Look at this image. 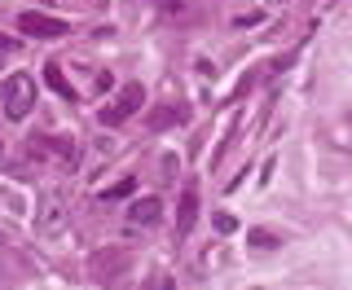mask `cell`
<instances>
[{"instance_id":"obj_1","label":"cell","mask_w":352,"mask_h":290,"mask_svg":"<svg viewBox=\"0 0 352 290\" xmlns=\"http://www.w3.org/2000/svg\"><path fill=\"white\" fill-rule=\"evenodd\" d=\"M0 106H5L9 119H27L31 106H36V80H31L27 71L9 75V80L0 84Z\"/></svg>"},{"instance_id":"obj_2","label":"cell","mask_w":352,"mask_h":290,"mask_svg":"<svg viewBox=\"0 0 352 290\" xmlns=\"http://www.w3.org/2000/svg\"><path fill=\"white\" fill-rule=\"evenodd\" d=\"M66 225H71V203H66L58 189H49V194L36 203V233H44V238H58Z\"/></svg>"},{"instance_id":"obj_3","label":"cell","mask_w":352,"mask_h":290,"mask_svg":"<svg viewBox=\"0 0 352 290\" xmlns=\"http://www.w3.org/2000/svg\"><path fill=\"white\" fill-rule=\"evenodd\" d=\"M141 102H146V88H141V84H124V88H119V93L102 106V128H119L124 119H132V115L141 110Z\"/></svg>"},{"instance_id":"obj_4","label":"cell","mask_w":352,"mask_h":290,"mask_svg":"<svg viewBox=\"0 0 352 290\" xmlns=\"http://www.w3.org/2000/svg\"><path fill=\"white\" fill-rule=\"evenodd\" d=\"M27 159H40V163H53V167H75V145L66 137H31Z\"/></svg>"},{"instance_id":"obj_5","label":"cell","mask_w":352,"mask_h":290,"mask_svg":"<svg viewBox=\"0 0 352 290\" xmlns=\"http://www.w3.org/2000/svg\"><path fill=\"white\" fill-rule=\"evenodd\" d=\"M18 27H22V36H36V40H58L71 31V22H62V18H49V14H36V9H27V14H18Z\"/></svg>"},{"instance_id":"obj_6","label":"cell","mask_w":352,"mask_h":290,"mask_svg":"<svg viewBox=\"0 0 352 290\" xmlns=\"http://www.w3.org/2000/svg\"><path fill=\"white\" fill-rule=\"evenodd\" d=\"M159 220H163L159 198H132V207H128V225L132 229H150V225H159Z\"/></svg>"},{"instance_id":"obj_7","label":"cell","mask_w":352,"mask_h":290,"mask_svg":"<svg viewBox=\"0 0 352 290\" xmlns=\"http://www.w3.org/2000/svg\"><path fill=\"white\" fill-rule=\"evenodd\" d=\"M88 269H93L97 282H115L119 269H128V255L124 251H97L93 260H88Z\"/></svg>"},{"instance_id":"obj_8","label":"cell","mask_w":352,"mask_h":290,"mask_svg":"<svg viewBox=\"0 0 352 290\" xmlns=\"http://www.w3.org/2000/svg\"><path fill=\"white\" fill-rule=\"evenodd\" d=\"M194 220H198V185H185L181 203H176V238H185L194 229Z\"/></svg>"},{"instance_id":"obj_9","label":"cell","mask_w":352,"mask_h":290,"mask_svg":"<svg viewBox=\"0 0 352 290\" xmlns=\"http://www.w3.org/2000/svg\"><path fill=\"white\" fill-rule=\"evenodd\" d=\"M44 84H49V88H53V93H58V97H66V102H71V97H75V88L66 84V75L58 71V66H44Z\"/></svg>"},{"instance_id":"obj_10","label":"cell","mask_w":352,"mask_h":290,"mask_svg":"<svg viewBox=\"0 0 352 290\" xmlns=\"http://www.w3.org/2000/svg\"><path fill=\"white\" fill-rule=\"evenodd\" d=\"M181 119H185V110H181V106H176V110H154V115H150V128H163V124H181Z\"/></svg>"},{"instance_id":"obj_11","label":"cell","mask_w":352,"mask_h":290,"mask_svg":"<svg viewBox=\"0 0 352 290\" xmlns=\"http://www.w3.org/2000/svg\"><path fill=\"white\" fill-rule=\"evenodd\" d=\"M132 189H137V181H132V176H124V181H119V185H110L106 194H102V203H110V198H128Z\"/></svg>"},{"instance_id":"obj_12","label":"cell","mask_w":352,"mask_h":290,"mask_svg":"<svg viewBox=\"0 0 352 290\" xmlns=\"http://www.w3.org/2000/svg\"><path fill=\"white\" fill-rule=\"evenodd\" d=\"M251 247H260V251H273V247H278V238H273V233H264V229H256V233H251Z\"/></svg>"},{"instance_id":"obj_13","label":"cell","mask_w":352,"mask_h":290,"mask_svg":"<svg viewBox=\"0 0 352 290\" xmlns=\"http://www.w3.org/2000/svg\"><path fill=\"white\" fill-rule=\"evenodd\" d=\"M216 229H220V233H234L238 220H234V216H216Z\"/></svg>"},{"instance_id":"obj_14","label":"cell","mask_w":352,"mask_h":290,"mask_svg":"<svg viewBox=\"0 0 352 290\" xmlns=\"http://www.w3.org/2000/svg\"><path fill=\"white\" fill-rule=\"evenodd\" d=\"M5 49H9V40H5V36H0V53H5Z\"/></svg>"}]
</instances>
